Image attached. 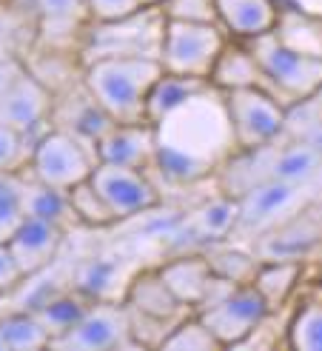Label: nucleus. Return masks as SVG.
Wrapping results in <instances>:
<instances>
[{"instance_id":"20","label":"nucleus","mask_w":322,"mask_h":351,"mask_svg":"<svg viewBox=\"0 0 322 351\" xmlns=\"http://www.w3.org/2000/svg\"><path fill=\"white\" fill-rule=\"evenodd\" d=\"M160 277L166 280V286L171 289V294L180 300L186 308H197L203 303V297L208 291L211 283V266L203 252H186V254H177L174 260L163 263L157 269Z\"/></svg>"},{"instance_id":"38","label":"nucleus","mask_w":322,"mask_h":351,"mask_svg":"<svg viewBox=\"0 0 322 351\" xmlns=\"http://www.w3.org/2000/svg\"><path fill=\"white\" fill-rule=\"evenodd\" d=\"M294 137L322 154V114H306L302 112V120L294 129Z\"/></svg>"},{"instance_id":"17","label":"nucleus","mask_w":322,"mask_h":351,"mask_svg":"<svg viewBox=\"0 0 322 351\" xmlns=\"http://www.w3.org/2000/svg\"><path fill=\"white\" fill-rule=\"evenodd\" d=\"M299 186L282 183V180H262L251 189H245L240 200V220L237 232H260L268 229L285 208L297 200Z\"/></svg>"},{"instance_id":"18","label":"nucleus","mask_w":322,"mask_h":351,"mask_svg":"<svg viewBox=\"0 0 322 351\" xmlns=\"http://www.w3.org/2000/svg\"><path fill=\"white\" fill-rule=\"evenodd\" d=\"M280 0H217L220 26L240 40H254L277 29Z\"/></svg>"},{"instance_id":"22","label":"nucleus","mask_w":322,"mask_h":351,"mask_svg":"<svg viewBox=\"0 0 322 351\" xmlns=\"http://www.w3.org/2000/svg\"><path fill=\"white\" fill-rule=\"evenodd\" d=\"M21 174H23V212H26V217L55 223L60 229H69L71 223H77V215H75L71 200H69V191L38 180L34 174H29L23 169H21Z\"/></svg>"},{"instance_id":"1","label":"nucleus","mask_w":322,"mask_h":351,"mask_svg":"<svg viewBox=\"0 0 322 351\" xmlns=\"http://www.w3.org/2000/svg\"><path fill=\"white\" fill-rule=\"evenodd\" d=\"M154 169L177 186L200 183L223 171L234 152H240L225 92L214 83L154 123Z\"/></svg>"},{"instance_id":"36","label":"nucleus","mask_w":322,"mask_h":351,"mask_svg":"<svg viewBox=\"0 0 322 351\" xmlns=\"http://www.w3.org/2000/svg\"><path fill=\"white\" fill-rule=\"evenodd\" d=\"M86 9L92 21H117L140 9L137 0H86Z\"/></svg>"},{"instance_id":"35","label":"nucleus","mask_w":322,"mask_h":351,"mask_svg":"<svg viewBox=\"0 0 322 351\" xmlns=\"http://www.w3.org/2000/svg\"><path fill=\"white\" fill-rule=\"evenodd\" d=\"M32 157V143L9 126L0 123V174L3 171H21L29 166Z\"/></svg>"},{"instance_id":"34","label":"nucleus","mask_w":322,"mask_h":351,"mask_svg":"<svg viewBox=\"0 0 322 351\" xmlns=\"http://www.w3.org/2000/svg\"><path fill=\"white\" fill-rule=\"evenodd\" d=\"M166 21H186V23H220L217 0H166L163 6Z\"/></svg>"},{"instance_id":"27","label":"nucleus","mask_w":322,"mask_h":351,"mask_svg":"<svg viewBox=\"0 0 322 351\" xmlns=\"http://www.w3.org/2000/svg\"><path fill=\"white\" fill-rule=\"evenodd\" d=\"M208 266L214 271V277H223L228 283H237V286H251L254 277L260 271V257L251 252H243V249H231V245H208L203 252Z\"/></svg>"},{"instance_id":"3","label":"nucleus","mask_w":322,"mask_h":351,"mask_svg":"<svg viewBox=\"0 0 322 351\" xmlns=\"http://www.w3.org/2000/svg\"><path fill=\"white\" fill-rule=\"evenodd\" d=\"M166 23L169 21L160 6H140L117 21H88L80 40V66L103 58L160 60Z\"/></svg>"},{"instance_id":"28","label":"nucleus","mask_w":322,"mask_h":351,"mask_svg":"<svg viewBox=\"0 0 322 351\" xmlns=\"http://www.w3.org/2000/svg\"><path fill=\"white\" fill-rule=\"evenodd\" d=\"M0 328H3L9 351H34V348H49L51 346V337L43 328V323L26 308L3 317L0 320Z\"/></svg>"},{"instance_id":"23","label":"nucleus","mask_w":322,"mask_h":351,"mask_svg":"<svg viewBox=\"0 0 322 351\" xmlns=\"http://www.w3.org/2000/svg\"><path fill=\"white\" fill-rule=\"evenodd\" d=\"M211 80H200V77H183V75H169L163 72L157 77V83L151 86L149 100H146V120L160 123L166 114H171L177 106H183L188 97H194L197 92H203Z\"/></svg>"},{"instance_id":"6","label":"nucleus","mask_w":322,"mask_h":351,"mask_svg":"<svg viewBox=\"0 0 322 351\" xmlns=\"http://www.w3.org/2000/svg\"><path fill=\"white\" fill-rule=\"evenodd\" d=\"M225 46L228 40L220 23L169 21L163 34V51H160V66L169 75L211 80V72Z\"/></svg>"},{"instance_id":"19","label":"nucleus","mask_w":322,"mask_h":351,"mask_svg":"<svg viewBox=\"0 0 322 351\" xmlns=\"http://www.w3.org/2000/svg\"><path fill=\"white\" fill-rule=\"evenodd\" d=\"M211 83L217 86V89H223V92H231V89H262V92H271L282 103V97L274 89V83L268 80L260 60L254 58V51L248 46H231L228 43L223 49L217 66H214V72H211Z\"/></svg>"},{"instance_id":"7","label":"nucleus","mask_w":322,"mask_h":351,"mask_svg":"<svg viewBox=\"0 0 322 351\" xmlns=\"http://www.w3.org/2000/svg\"><path fill=\"white\" fill-rule=\"evenodd\" d=\"M97 163H100L97 154L88 146H83L77 137H71L69 132L51 126L38 143H34L26 169L38 180L69 191L71 186L92 178Z\"/></svg>"},{"instance_id":"41","label":"nucleus","mask_w":322,"mask_h":351,"mask_svg":"<svg viewBox=\"0 0 322 351\" xmlns=\"http://www.w3.org/2000/svg\"><path fill=\"white\" fill-rule=\"evenodd\" d=\"M0 351H9V346H6V337H3V328H0Z\"/></svg>"},{"instance_id":"30","label":"nucleus","mask_w":322,"mask_h":351,"mask_svg":"<svg viewBox=\"0 0 322 351\" xmlns=\"http://www.w3.org/2000/svg\"><path fill=\"white\" fill-rule=\"evenodd\" d=\"M23 220V174L3 171L0 174V240L9 243V237L17 232V226Z\"/></svg>"},{"instance_id":"25","label":"nucleus","mask_w":322,"mask_h":351,"mask_svg":"<svg viewBox=\"0 0 322 351\" xmlns=\"http://www.w3.org/2000/svg\"><path fill=\"white\" fill-rule=\"evenodd\" d=\"M38 46V32L32 21L14 6V0H0V63L23 60Z\"/></svg>"},{"instance_id":"40","label":"nucleus","mask_w":322,"mask_h":351,"mask_svg":"<svg viewBox=\"0 0 322 351\" xmlns=\"http://www.w3.org/2000/svg\"><path fill=\"white\" fill-rule=\"evenodd\" d=\"M137 3H140V6H163L166 0H137Z\"/></svg>"},{"instance_id":"13","label":"nucleus","mask_w":322,"mask_h":351,"mask_svg":"<svg viewBox=\"0 0 322 351\" xmlns=\"http://www.w3.org/2000/svg\"><path fill=\"white\" fill-rule=\"evenodd\" d=\"M51 126L69 132L71 137H77L83 146H88L95 152L97 143L103 140V134L114 126V120L95 100V95L86 89L83 72H80V80L75 86H66L60 95H55V106H51Z\"/></svg>"},{"instance_id":"5","label":"nucleus","mask_w":322,"mask_h":351,"mask_svg":"<svg viewBox=\"0 0 322 351\" xmlns=\"http://www.w3.org/2000/svg\"><path fill=\"white\" fill-rule=\"evenodd\" d=\"M245 46L254 51L262 72L274 83L277 95L288 109L297 103H306L322 89V58L285 46L274 32L245 40Z\"/></svg>"},{"instance_id":"12","label":"nucleus","mask_w":322,"mask_h":351,"mask_svg":"<svg viewBox=\"0 0 322 351\" xmlns=\"http://www.w3.org/2000/svg\"><path fill=\"white\" fill-rule=\"evenodd\" d=\"M92 183L100 189V195L112 206L117 220H129L137 215L154 212L160 206L157 186L151 183L149 171H143V169L97 163L92 171Z\"/></svg>"},{"instance_id":"16","label":"nucleus","mask_w":322,"mask_h":351,"mask_svg":"<svg viewBox=\"0 0 322 351\" xmlns=\"http://www.w3.org/2000/svg\"><path fill=\"white\" fill-rule=\"evenodd\" d=\"M63 234H66V229H60L55 223L38 220V217H26L17 226V232L9 237V249L17 257V263H21L26 277L38 274L58 257L60 245H63Z\"/></svg>"},{"instance_id":"15","label":"nucleus","mask_w":322,"mask_h":351,"mask_svg":"<svg viewBox=\"0 0 322 351\" xmlns=\"http://www.w3.org/2000/svg\"><path fill=\"white\" fill-rule=\"evenodd\" d=\"M97 160L129 166V169H154L157 140L151 123H114L97 143Z\"/></svg>"},{"instance_id":"33","label":"nucleus","mask_w":322,"mask_h":351,"mask_svg":"<svg viewBox=\"0 0 322 351\" xmlns=\"http://www.w3.org/2000/svg\"><path fill=\"white\" fill-rule=\"evenodd\" d=\"M288 343L299 351H322V303H308L297 311Z\"/></svg>"},{"instance_id":"11","label":"nucleus","mask_w":322,"mask_h":351,"mask_svg":"<svg viewBox=\"0 0 322 351\" xmlns=\"http://www.w3.org/2000/svg\"><path fill=\"white\" fill-rule=\"evenodd\" d=\"M34 32H38V46L43 49H69L77 43L80 55V40L88 26V9L86 0H14Z\"/></svg>"},{"instance_id":"24","label":"nucleus","mask_w":322,"mask_h":351,"mask_svg":"<svg viewBox=\"0 0 322 351\" xmlns=\"http://www.w3.org/2000/svg\"><path fill=\"white\" fill-rule=\"evenodd\" d=\"M95 300H88L83 291H58L55 297H49L46 303H40L38 308H32V314L43 323V328L49 331L51 340L63 337L66 331H71L80 320L83 314L92 308Z\"/></svg>"},{"instance_id":"26","label":"nucleus","mask_w":322,"mask_h":351,"mask_svg":"<svg viewBox=\"0 0 322 351\" xmlns=\"http://www.w3.org/2000/svg\"><path fill=\"white\" fill-rule=\"evenodd\" d=\"M302 274L299 260H274V263H260V271L254 277V289L265 300L268 308H280L291 297L297 280Z\"/></svg>"},{"instance_id":"10","label":"nucleus","mask_w":322,"mask_h":351,"mask_svg":"<svg viewBox=\"0 0 322 351\" xmlns=\"http://www.w3.org/2000/svg\"><path fill=\"white\" fill-rule=\"evenodd\" d=\"M200 320L214 331L220 346H245V340L265 323L271 308L265 306L254 286H237L223 300L208 308H200Z\"/></svg>"},{"instance_id":"31","label":"nucleus","mask_w":322,"mask_h":351,"mask_svg":"<svg viewBox=\"0 0 322 351\" xmlns=\"http://www.w3.org/2000/svg\"><path fill=\"white\" fill-rule=\"evenodd\" d=\"M120 277V269L109 257H92L88 263H83L77 280H75V289L83 291L88 300H109V291L114 289V280Z\"/></svg>"},{"instance_id":"14","label":"nucleus","mask_w":322,"mask_h":351,"mask_svg":"<svg viewBox=\"0 0 322 351\" xmlns=\"http://www.w3.org/2000/svg\"><path fill=\"white\" fill-rule=\"evenodd\" d=\"M322 240V206H308L291 220L280 223L265 237H260L254 254L262 263L274 260H302Z\"/></svg>"},{"instance_id":"4","label":"nucleus","mask_w":322,"mask_h":351,"mask_svg":"<svg viewBox=\"0 0 322 351\" xmlns=\"http://www.w3.org/2000/svg\"><path fill=\"white\" fill-rule=\"evenodd\" d=\"M55 92L32 72L26 60L0 63V123L21 132L32 149L51 129Z\"/></svg>"},{"instance_id":"29","label":"nucleus","mask_w":322,"mask_h":351,"mask_svg":"<svg viewBox=\"0 0 322 351\" xmlns=\"http://www.w3.org/2000/svg\"><path fill=\"white\" fill-rule=\"evenodd\" d=\"M69 200H71V208L77 215V223L83 226H95V229H106V226L117 223L112 206L106 203V197L100 195V189L92 183V178L71 186L69 189Z\"/></svg>"},{"instance_id":"21","label":"nucleus","mask_w":322,"mask_h":351,"mask_svg":"<svg viewBox=\"0 0 322 351\" xmlns=\"http://www.w3.org/2000/svg\"><path fill=\"white\" fill-rule=\"evenodd\" d=\"M126 306L160 320H180L186 311V306L171 294L160 271H143L132 280L126 291Z\"/></svg>"},{"instance_id":"39","label":"nucleus","mask_w":322,"mask_h":351,"mask_svg":"<svg viewBox=\"0 0 322 351\" xmlns=\"http://www.w3.org/2000/svg\"><path fill=\"white\" fill-rule=\"evenodd\" d=\"M280 6L311 14V17H322V0H280Z\"/></svg>"},{"instance_id":"9","label":"nucleus","mask_w":322,"mask_h":351,"mask_svg":"<svg viewBox=\"0 0 322 351\" xmlns=\"http://www.w3.org/2000/svg\"><path fill=\"white\" fill-rule=\"evenodd\" d=\"M137 346L132 335V320L126 303H112V300H97L83 314V320L66 331L63 337L51 340L49 348H63V351H109V348H129Z\"/></svg>"},{"instance_id":"37","label":"nucleus","mask_w":322,"mask_h":351,"mask_svg":"<svg viewBox=\"0 0 322 351\" xmlns=\"http://www.w3.org/2000/svg\"><path fill=\"white\" fill-rule=\"evenodd\" d=\"M23 280H26V274L21 269V263H17V257L12 254L9 243L0 240V294L17 289Z\"/></svg>"},{"instance_id":"8","label":"nucleus","mask_w":322,"mask_h":351,"mask_svg":"<svg viewBox=\"0 0 322 351\" xmlns=\"http://www.w3.org/2000/svg\"><path fill=\"white\" fill-rule=\"evenodd\" d=\"M225 106H228V117H231V126H234L240 152L271 146L288 129V109L271 92L231 89L225 92Z\"/></svg>"},{"instance_id":"2","label":"nucleus","mask_w":322,"mask_h":351,"mask_svg":"<svg viewBox=\"0 0 322 351\" xmlns=\"http://www.w3.org/2000/svg\"><path fill=\"white\" fill-rule=\"evenodd\" d=\"M160 60L151 58H103L83 66V83L114 123H149L146 100L157 77Z\"/></svg>"},{"instance_id":"32","label":"nucleus","mask_w":322,"mask_h":351,"mask_svg":"<svg viewBox=\"0 0 322 351\" xmlns=\"http://www.w3.org/2000/svg\"><path fill=\"white\" fill-rule=\"evenodd\" d=\"M163 348H177V351H214V348H223L220 340L214 337V331L200 320V314L194 317L180 320L171 331L169 337L163 340Z\"/></svg>"}]
</instances>
